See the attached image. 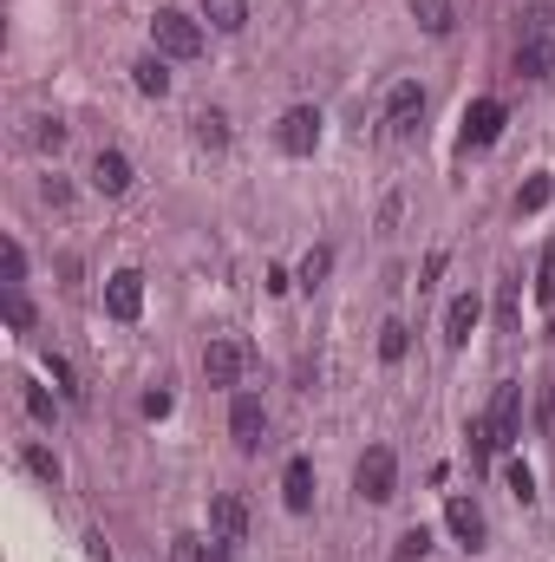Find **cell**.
Instances as JSON below:
<instances>
[{
    "label": "cell",
    "mask_w": 555,
    "mask_h": 562,
    "mask_svg": "<svg viewBox=\"0 0 555 562\" xmlns=\"http://www.w3.org/2000/svg\"><path fill=\"white\" fill-rule=\"evenodd\" d=\"M150 46H157L164 59H196V52H203V26H196L190 13L164 7V13L150 20Z\"/></svg>",
    "instance_id": "1"
},
{
    "label": "cell",
    "mask_w": 555,
    "mask_h": 562,
    "mask_svg": "<svg viewBox=\"0 0 555 562\" xmlns=\"http://www.w3.org/2000/svg\"><path fill=\"white\" fill-rule=\"evenodd\" d=\"M353 491H360L366 504H386V498L399 491V458H393L386 445H373V452L360 458V471H353Z\"/></svg>",
    "instance_id": "2"
},
{
    "label": "cell",
    "mask_w": 555,
    "mask_h": 562,
    "mask_svg": "<svg viewBox=\"0 0 555 562\" xmlns=\"http://www.w3.org/2000/svg\"><path fill=\"white\" fill-rule=\"evenodd\" d=\"M275 144H281L288 157H314V144H321V111H314V105H288L281 124H275Z\"/></svg>",
    "instance_id": "3"
},
{
    "label": "cell",
    "mask_w": 555,
    "mask_h": 562,
    "mask_svg": "<svg viewBox=\"0 0 555 562\" xmlns=\"http://www.w3.org/2000/svg\"><path fill=\"white\" fill-rule=\"evenodd\" d=\"M262 432H268L262 399H255V393H236V406H229V439H236V452H262Z\"/></svg>",
    "instance_id": "4"
},
{
    "label": "cell",
    "mask_w": 555,
    "mask_h": 562,
    "mask_svg": "<svg viewBox=\"0 0 555 562\" xmlns=\"http://www.w3.org/2000/svg\"><path fill=\"white\" fill-rule=\"evenodd\" d=\"M242 367H249V347H242V340H209V347H203V380H209V386H236Z\"/></svg>",
    "instance_id": "5"
},
{
    "label": "cell",
    "mask_w": 555,
    "mask_h": 562,
    "mask_svg": "<svg viewBox=\"0 0 555 562\" xmlns=\"http://www.w3.org/2000/svg\"><path fill=\"white\" fill-rule=\"evenodd\" d=\"M491 432H497V452L523 439V386H517V380L497 386V399H491Z\"/></svg>",
    "instance_id": "6"
},
{
    "label": "cell",
    "mask_w": 555,
    "mask_h": 562,
    "mask_svg": "<svg viewBox=\"0 0 555 562\" xmlns=\"http://www.w3.org/2000/svg\"><path fill=\"white\" fill-rule=\"evenodd\" d=\"M137 308H144V275H137V268H118V275L105 282V314H111V321H137Z\"/></svg>",
    "instance_id": "7"
},
{
    "label": "cell",
    "mask_w": 555,
    "mask_h": 562,
    "mask_svg": "<svg viewBox=\"0 0 555 562\" xmlns=\"http://www.w3.org/2000/svg\"><path fill=\"white\" fill-rule=\"evenodd\" d=\"M209 530H216V543H242V537H249V504H242L236 491L209 498Z\"/></svg>",
    "instance_id": "8"
},
{
    "label": "cell",
    "mask_w": 555,
    "mask_h": 562,
    "mask_svg": "<svg viewBox=\"0 0 555 562\" xmlns=\"http://www.w3.org/2000/svg\"><path fill=\"white\" fill-rule=\"evenodd\" d=\"M497 137H504V105H497V98H478V105L464 111V144L484 151V144H497Z\"/></svg>",
    "instance_id": "9"
},
{
    "label": "cell",
    "mask_w": 555,
    "mask_h": 562,
    "mask_svg": "<svg viewBox=\"0 0 555 562\" xmlns=\"http://www.w3.org/2000/svg\"><path fill=\"white\" fill-rule=\"evenodd\" d=\"M92 190H98V196H124V190H131L124 151H98V157H92Z\"/></svg>",
    "instance_id": "10"
},
{
    "label": "cell",
    "mask_w": 555,
    "mask_h": 562,
    "mask_svg": "<svg viewBox=\"0 0 555 562\" xmlns=\"http://www.w3.org/2000/svg\"><path fill=\"white\" fill-rule=\"evenodd\" d=\"M445 524H451V537H458L464 550H484V511H478L471 498H451V504H445Z\"/></svg>",
    "instance_id": "11"
},
{
    "label": "cell",
    "mask_w": 555,
    "mask_h": 562,
    "mask_svg": "<svg viewBox=\"0 0 555 562\" xmlns=\"http://www.w3.org/2000/svg\"><path fill=\"white\" fill-rule=\"evenodd\" d=\"M281 498H288L294 517L314 511V465H307V458H288V471H281Z\"/></svg>",
    "instance_id": "12"
},
{
    "label": "cell",
    "mask_w": 555,
    "mask_h": 562,
    "mask_svg": "<svg viewBox=\"0 0 555 562\" xmlns=\"http://www.w3.org/2000/svg\"><path fill=\"white\" fill-rule=\"evenodd\" d=\"M517 72H530V79H550V72H555V39H550V33H530V39L517 46Z\"/></svg>",
    "instance_id": "13"
},
{
    "label": "cell",
    "mask_w": 555,
    "mask_h": 562,
    "mask_svg": "<svg viewBox=\"0 0 555 562\" xmlns=\"http://www.w3.org/2000/svg\"><path fill=\"white\" fill-rule=\"evenodd\" d=\"M131 85H137L144 98H164V92H170V65H164V52H144V59L131 65Z\"/></svg>",
    "instance_id": "14"
},
{
    "label": "cell",
    "mask_w": 555,
    "mask_h": 562,
    "mask_svg": "<svg viewBox=\"0 0 555 562\" xmlns=\"http://www.w3.org/2000/svg\"><path fill=\"white\" fill-rule=\"evenodd\" d=\"M478 314H484V308H478V295H458V301L445 308V340H451V347H464V340H471V327H478Z\"/></svg>",
    "instance_id": "15"
},
{
    "label": "cell",
    "mask_w": 555,
    "mask_h": 562,
    "mask_svg": "<svg viewBox=\"0 0 555 562\" xmlns=\"http://www.w3.org/2000/svg\"><path fill=\"white\" fill-rule=\"evenodd\" d=\"M419 111H425V85H419V79L393 85V98H386V118H393V124H412Z\"/></svg>",
    "instance_id": "16"
},
{
    "label": "cell",
    "mask_w": 555,
    "mask_h": 562,
    "mask_svg": "<svg viewBox=\"0 0 555 562\" xmlns=\"http://www.w3.org/2000/svg\"><path fill=\"white\" fill-rule=\"evenodd\" d=\"M203 20L216 33H242L249 26V0H203Z\"/></svg>",
    "instance_id": "17"
},
{
    "label": "cell",
    "mask_w": 555,
    "mask_h": 562,
    "mask_svg": "<svg viewBox=\"0 0 555 562\" xmlns=\"http://www.w3.org/2000/svg\"><path fill=\"white\" fill-rule=\"evenodd\" d=\"M406 334H412L406 321H386V327H379V360H386V367H399V360H406V347H412Z\"/></svg>",
    "instance_id": "18"
},
{
    "label": "cell",
    "mask_w": 555,
    "mask_h": 562,
    "mask_svg": "<svg viewBox=\"0 0 555 562\" xmlns=\"http://www.w3.org/2000/svg\"><path fill=\"white\" fill-rule=\"evenodd\" d=\"M550 196H555V177H530V183L517 190V216H536Z\"/></svg>",
    "instance_id": "19"
},
{
    "label": "cell",
    "mask_w": 555,
    "mask_h": 562,
    "mask_svg": "<svg viewBox=\"0 0 555 562\" xmlns=\"http://www.w3.org/2000/svg\"><path fill=\"white\" fill-rule=\"evenodd\" d=\"M196 144H203V151H222V144H229V118H222V111H203V118H196Z\"/></svg>",
    "instance_id": "20"
},
{
    "label": "cell",
    "mask_w": 555,
    "mask_h": 562,
    "mask_svg": "<svg viewBox=\"0 0 555 562\" xmlns=\"http://www.w3.org/2000/svg\"><path fill=\"white\" fill-rule=\"evenodd\" d=\"M517 314H523V282H504V295H497V327L517 334Z\"/></svg>",
    "instance_id": "21"
},
{
    "label": "cell",
    "mask_w": 555,
    "mask_h": 562,
    "mask_svg": "<svg viewBox=\"0 0 555 562\" xmlns=\"http://www.w3.org/2000/svg\"><path fill=\"white\" fill-rule=\"evenodd\" d=\"M412 13L425 33H451V0H412Z\"/></svg>",
    "instance_id": "22"
},
{
    "label": "cell",
    "mask_w": 555,
    "mask_h": 562,
    "mask_svg": "<svg viewBox=\"0 0 555 562\" xmlns=\"http://www.w3.org/2000/svg\"><path fill=\"white\" fill-rule=\"evenodd\" d=\"M425 550H432V530H425V524H412V530L399 537V550H393V562H425Z\"/></svg>",
    "instance_id": "23"
},
{
    "label": "cell",
    "mask_w": 555,
    "mask_h": 562,
    "mask_svg": "<svg viewBox=\"0 0 555 562\" xmlns=\"http://www.w3.org/2000/svg\"><path fill=\"white\" fill-rule=\"evenodd\" d=\"M327 268H334V249H307V255H301V288H321Z\"/></svg>",
    "instance_id": "24"
},
{
    "label": "cell",
    "mask_w": 555,
    "mask_h": 562,
    "mask_svg": "<svg viewBox=\"0 0 555 562\" xmlns=\"http://www.w3.org/2000/svg\"><path fill=\"white\" fill-rule=\"evenodd\" d=\"M504 478H510V498H517V504H530V498H536V478H530V465H523V458H517Z\"/></svg>",
    "instance_id": "25"
},
{
    "label": "cell",
    "mask_w": 555,
    "mask_h": 562,
    "mask_svg": "<svg viewBox=\"0 0 555 562\" xmlns=\"http://www.w3.org/2000/svg\"><path fill=\"white\" fill-rule=\"evenodd\" d=\"M26 471H33V478H46V485H59V458H52V452H39V445L26 452Z\"/></svg>",
    "instance_id": "26"
},
{
    "label": "cell",
    "mask_w": 555,
    "mask_h": 562,
    "mask_svg": "<svg viewBox=\"0 0 555 562\" xmlns=\"http://www.w3.org/2000/svg\"><path fill=\"white\" fill-rule=\"evenodd\" d=\"M536 301H543V308H555V249L543 255V268H536Z\"/></svg>",
    "instance_id": "27"
},
{
    "label": "cell",
    "mask_w": 555,
    "mask_h": 562,
    "mask_svg": "<svg viewBox=\"0 0 555 562\" xmlns=\"http://www.w3.org/2000/svg\"><path fill=\"white\" fill-rule=\"evenodd\" d=\"M7 321H13V327H33V308H26L20 288H7Z\"/></svg>",
    "instance_id": "28"
},
{
    "label": "cell",
    "mask_w": 555,
    "mask_h": 562,
    "mask_svg": "<svg viewBox=\"0 0 555 562\" xmlns=\"http://www.w3.org/2000/svg\"><path fill=\"white\" fill-rule=\"evenodd\" d=\"M33 144H39V151H59V144H65V124H52V118H46V124L33 131Z\"/></svg>",
    "instance_id": "29"
},
{
    "label": "cell",
    "mask_w": 555,
    "mask_h": 562,
    "mask_svg": "<svg viewBox=\"0 0 555 562\" xmlns=\"http://www.w3.org/2000/svg\"><path fill=\"white\" fill-rule=\"evenodd\" d=\"M26 412H33V419H39V426H52V399H46V393H39V386H26Z\"/></svg>",
    "instance_id": "30"
},
{
    "label": "cell",
    "mask_w": 555,
    "mask_h": 562,
    "mask_svg": "<svg viewBox=\"0 0 555 562\" xmlns=\"http://www.w3.org/2000/svg\"><path fill=\"white\" fill-rule=\"evenodd\" d=\"M20 275H26V255H20V242H7V288H20Z\"/></svg>",
    "instance_id": "31"
},
{
    "label": "cell",
    "mask_w": 555,
    "mask_h": 562,
    "mask_svg": "<svg viewBox=\"0 0 555 562\" xmlns=\"http://www.w3.org/2000/svg\"><path fill=\"white\" fill-rule=\"evenodd\" d=\"M170 412V393H144V419H164Z\"/></svg>",
    "instance_id": "32"
},
{
    "label": "cell",
    "mask_w": 555,
    "mask_h": 562,
    "mask_svg": "<svg viewBox=\"0 0 555 562\" xmlns=\"http://www.w3.org/2000/svg\"><path fill=\"white\" fill-rule=\"evenodd\" d=\"M196 562H229V543H203V557Z\"/></svg>",
    "instance_id": "33"
}]
</instances>
